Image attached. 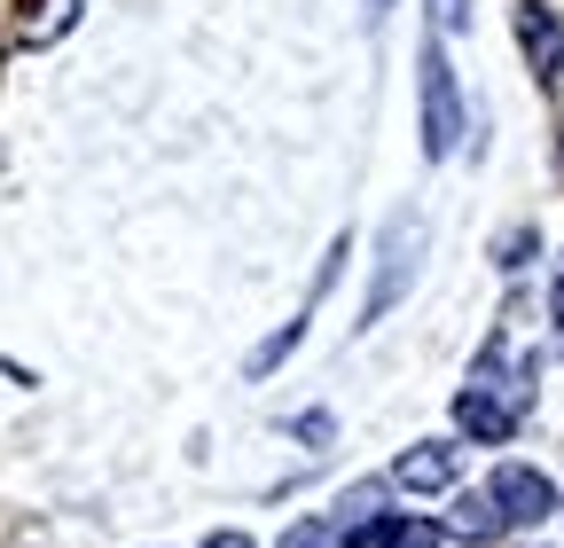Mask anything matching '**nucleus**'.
I'll list each match as a JSON object with an SVG mask.
<instances>
[{"label": "nucleus", "instance_id": "obj_1", "mask_svg": "<svg viewBox=\"0 0 564 548\" xmlns=\"http://www.w3.org/2000/svg\"><path fill=\"white\" fill-rule=\"evenodd\" d=\"M415 95H423V157H447L455 142H463V87H455V72H447V55H440V40H423V63H415Z\"/></svg>", "mask_w": 564, "mask_h": 548}, {"label": "nucleus", "instance_id": "obj_2", "mask_svg": "<svg viewBox=\"0 0 564 548\" xmlns=\"http://www.w3.org/2000/svg\"><path fill=\"white\" fill-rule=\"evenodd\" d=\"M415 259H423V220H415V212H400V220L384 228V251H377V291H369L361 321H384V314L400 306V291L415 283Z\"/></svg>", "mask_w": 564, "mask_h": 548}, {"label": "nucleus", "instance_id": "obj_3", "mask_svg": "<svg viewBox=\"0 0 564 548\" xmlns=\"http://www.w3.org/2000/svg\"><path fill=\"white\" fill-rule=\"evenodd\" d=\"M486 494H494V509H502L510 525H541V517H556V486L533 470V462H502L486 478Z\"/></svg>", "mask_w": 564, "mask_h": 548}, {"label": "nucleus", "instance_id": "obj_4", "mask_svg": "<svg viewBox=\"0 0 564 548\" xmlns=\"http://www.w3.org/2000/svg\"><path fill=\"white\" fill-rule=\"evenodd\" d=\"M455 431H463V439H486V447H502V439L518 431V407H510L502 392H486V384H463V392H455Z\"/></svg>", "mask_w": 564, "mask_h": 548}, {"label": "nucleus", "instance_id": "obj_5", "mask_svg": "<svg viewBox=\"0 0 564 548\" xmlns=\"http://www.w3.org/2000/svg\"><path fill=\"white\" fill-rule=\"evenodd\" d=\"M455 470H463V454H455L447 439H423V447H408V454L392 462V486H408V494H447Z\"/></svg>", "mask_w": 564, "mask_h": 548}, {"label": "nucleus", "instance_id": "obj_6", "mask_svg": "<svg viewBox=\"0 0 564 548\" xmlns=\"http://www.w3.org/2000/svg\"><path fill=\"white\" fill-rule=\"evenodd\" d=\"M518 47H525V63H533L541 79L564 72V24H556L549 0H518Z\"/></svg>", "mask_w": 564, "mask_h": 548}, {"label": "nucleus", "instance_id": "obj_7", "mask_svg": "<svg viewBox=\"0 0 564 548\" xmlns=\"http://www.w3.org/2000/svg\"><path fill=\"white\" fill-rule=\"evenodd\" d=\"M447 533L440 525H423V517H377V525H361V540L352 548H440Z\"/></svg>", "mask_w": 564, "mask_h": 548}, {"label": "nucleus", "instance_id": "obj_8", "mask_svg": "<svg viewBox=\"0 0 564 548\" xmlns=\"http://www.w3.org/2000/svg\"><path fill=\"white\" fill-rule=\"evenodd\" d=\"M502 525H510V517L494 509V494H463V502H455V517H447V533H455V540H494Z\"/></svg>", "mask_w": 564, "mask_h": 548}, {"label": "nucleus", "instance_id": "obj_9", "mask_svg": "<svg viewBox=\"0 0 564 548\" xmlns=\"http://www.w3.org/2000/svg\"><path fill=\"white\" fill-rule=\"evenodd\" d=\"M282 548H352V540H345V517H299Z\"/></svg>", "mask_w": 564, "mask_h": 548}, {"label": "nucleus", "instance_id": "obj_10", "mask_svg": "<svg viewBox=\"0 0 564 548\" xmlns=\"http://www.w3.org/2000/svg\"><path fill=\"white\" fill-rule=\"evenodd\" d=\"M525 251H533V228H510V235H502V243H494V259H502V266H510V274H518V266H525Z\"/></svg>", "mask_w": 564, "mask_h": 548}, {"label": "nucleus", "instance_id": "obj_11", "mask_svg": "<svg viewBox=\"0 0 564 548\" xmlns=\"http://www.w3.org/2000/svg\"><path fill=\"white\" fill-rule=\"evenodd\" d=\"M291 431H299V439H306V447H329V431H337V424H329V416H322V407H314V416H299V424H291Z\"/></svg>", "mask_w": 564, "mask_h": 548}, {"label": "nucleus", "instance_id": "obj_12", "mask_svg": "<svg viewBox=\"0 0 564 548\" xmlns=\"http://www.w3.org/2000/svg\"><path fill=\"white\" fill-rule=\"evenodd\" d=\"M204 548H251V540H243V533H212Z\"/></svg>", "mask_w": 564, "mask_h": 548}, {"label": "nucleus", "instance_id": "obj_13", "mask_svg": "<svg viewBox=\"0 0 564 548\" xmlns=\"http://www.w3.org/2000/svg\"><path fill=\"white\" fill-rule=\"evenodd\" d=\"M549 306L564 314V251H556V291H549Z\"/></svg>", "mask_w": 564, "mask_h": 548}, {"label": "nucleus", "instance_id": "obj_14", "mask_svg": "<svg viewBox=\"0 0 564 548\" xmlns=\"http://www.w3.org/2000/svg\"><path fill=\"white\" fill-rule=\"evenodd\" d=\"M556 353H564V314H556Z\"/></svg>", "mask_w": 564, "mask_h": 548}, {"label": "nucleus", "instance_id": "obj_15", "mask_svg": "<svg viewBox=\"0 0 564 548\" xmlns=\"http://www.w3.org/2000/svg\"><path fill=\"white\" fill-rule=\"evenodd\" d=\"M369 9H377V17H384V9H392V0H369Z\"/></svg>", "mask_w": 564, "mask_h": 548}]
</instances>
